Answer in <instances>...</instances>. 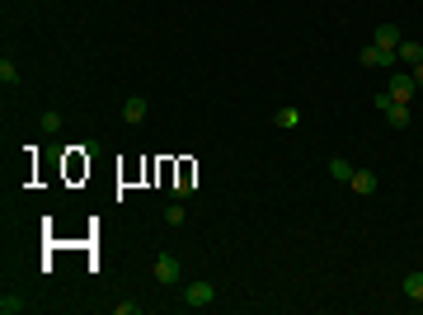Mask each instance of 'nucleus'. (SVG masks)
Segmentation results:
<instances>
[{"label":"nucleus","mask_w":423,"mask_h":315,"mask_svg":"<svg viewBox=\"0 0 423 315\" xmlns=\"http://www.w3.org/2000/svg\"><path fill=\"white\" fill-rule=\"evenodd\" d=\"M212 301H217V283L198 278V283L184 287V306H188V311H203V306H212Z\"/></svg>","instance_id":"1"},{"label":"nucleus","mask_w":423,"mask_h":315,"mask_svg":"<svg viewBox=\"0 0 423 315\" xmlns=\"http://www.w3.org/2000/svg\"><path fill=\"white\" fill-rule=\"evenodd\" d=\"M151 278H156L160 287H174V283H179V278H184V264H179L174 254H160L156 264H151Z\"/></svg>","instance_id":"2"},{"label":"nucleus","mask_w":423,"mask_h":315,"mask_svg":"<svg viewBox=\"0 0 423 315\" xmlns=\"http://www.w3.org/2000/svg\"><path fill=\"white\" fill-rule=\"evenodd\" d=\"M372 104H376V109H381V113H386V123H391V127H409V113H414V109H409V104H395V99L386 95V90H381V95H376Z\"/></svg>","instance_id":"3"},{"label":"nucleus","mask_w":423,"mask_h":315,"mask_svg":"<svg viewBox=\"0 0 423 315\" xmlns=\"http://www.w3.org/2000/svg\"><path fill=\"white\" fill-rule=\"evenodd\" d=\"M372 43H376V48H381V52H386V57H395V52H400V43H405V38H400V29H395V24H376Z\"/></svg>","instance_id":"4"},{"label":"nucleus","mask_w":423,"mask_h":315,"mask_svg":"<svg viewBox=\"0 0 423 315\" xmlns=\"http://www.w3.org/2000/svg\"><path fill=\"white\" fill-rule=\"evenodd\" d=\"M386 95H391L395 104H409V99L419 95V85H414V76H391L386 80Z\"/></svg>","instance_id":"5"},{"label":"nucleus","mask_w":423,"mask_h":315,"mask_svg":"<svg viewBox=\"0 0 423 315\" xmlns=\"http://www.w3.org/2000/svg\"><path fill=\"white\" fill-rule=\"evenodd\" d=\"M358 62L367 66V71H395V57H386V52L376 48V43H367V48L358 52Z\"/></svg>","instance_id":"6"},{"label":"nucleus","mask_w":423,"mask_h":315,"mask_svg":"<svg viewBox=\"0 0 423 315\" xmlns=\"http://www.w3.org/2000/svg\"><path fill=\"white\" fill-rule=\"evenodd\" d=\"M348 189L358 193V198H372V193H376V170H353Z\"/></svg>","instance_id":"7"},{"label":"nucleus","mask_w":423,"mask_h":315,"mask_svg":"<svg viewBox=\"0 0 423 315\" xmlns=\"http://www.w3.org/2000/svg\"><path fill=\"white\" fill-rule=\"evenodd\" d=\"M395 62H405V66H419V62H423V43L405 38V43H400V52H395Z\"/></svg>","instance_id":"8"},{"label":"nucleus","mask_w":423,"mask_h":315,"mask_svg":"<svg viewBox=\"0 0 423 315\" xmlns=\"http://www.w3.org/2000/svg\"><path fill=\"white\" fill-rule=\"evenodd\" d=\"M123 123H132V127L146 123V99H141V95H132V99L123 104Z\"/></svg>","instance_id":"9"},{"label":"nucleus","mask_w":423,"mask_h":315,"mask_svg":"<svg viewBox=\"0 0 423 315\" xmlns=\"http://www.w3.org/2000/svg\"><path fill=\"white\" fill-rule=\"evenodd\" d=\"M405 297H409V301H423V268L405 273Z\"/></svg>","instance_id":"10"},{"label":"nucleus","mask_w":423,"mask_h":315,"mask_svg":"<svg viewBox=\"0 0 423 315\" xmlns=\"http://www.w3.org/2000/svg\"><path fill=\"white\" fill-rule=\"evenodd\" d=\"M273 123H278L282 132H292V127L301 123V109H292V104H287V109H278V113H273Z\"/></svg>","instance_id":"11"},{"label":"nucleus","mask_w":423,"mask_h":315,"mask_svg":"<svg viewBox=\"0 0 423 315\" xmlns=\"http://www.w3.org/2000/svg\"><path fill=\"white\" fill-rule=\"evenodd\" d=\"M24 311H29V301L10 297V292H5V297H0V315H24Z\"/></svg>","instance_id":"12"},{"label":"nucleus","mask_w":423,"mask_h":315,"mask_svg":"<svg viewBox=\"0 0 423 315\" xmlns=\"http://www.w3.org/2000/svg\"><path fill=\"white\" fill-rule=\"evenodd\" d=\"M0 80H5L10 90H15V85H19V66L10 62V57H0Z\"/></svg>","instance_id":"13"},{"label":"nucleus","mask_w":423,"mask_h":315,"mask_svg":"<svg viewBox=\"0 0 423 315\" xmlns=\"http://www.w3.org/2000/svg\"><path fill=\"white\" fill-rule=\"evenodd\" d=\"M329 174H334V179H339V184H348V179H353V165H348V160H329Z\"/></svg>","instance_id":"14"},{"label":"nucleus","mask_w":423,"mask_h":315,"mask_svg":"<svg viewBox=\"0 0 423 315\" xmlns=\"http://www.w3.org/2000/svg\"><path fill=\"white\" fill-rule=\"evenodd\" d=\"M184 217H188L184 203H170V207H165V221H170V226H184Z\"/></svg>","instance_id":"15"},{"label":"nucleus","mask_w":423,"mask_h":315,"mask_svg":"<svg viewBox=\"0 0 423 315\" xmlns=\"http://www.w3.org/2000/svg\"><path fill=\"white\" fill-rule=\"evenodd\" d=\"M38 127H43V132H57V127H62V113H52V109H47L43 118H38Z\"/></svg>","instance_id":"16"},{"label":"nucleus","mask_w":423,"mask_h":315,"mask_svg":"<svg viewBox=\"0 0 423 315\" xmlns=\"http://www.w3.org/2000/svg\"><path fill=\"white\" fill-rule=\"evenodd\" d=\"M113 315H141L137 301H113Z\"/></svg>","instance_id":"17"},{"label":"nucleus","mask_w":423,"mask_h":315,"mask_svg":"<svg viewBox=\"0 0 423 315\" xmlns=\"http://www.w3.org/2000/svg\"><path fill=\"white\" fill-rule=\"evenodd\" d=\"M409 76H414V85H419V90H423V62L414 66V71H409Z\"/></svg>","instance_id":"18"}]
</instances>
